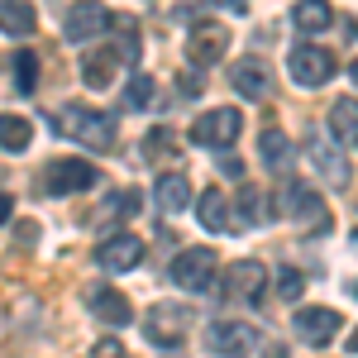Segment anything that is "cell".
I'll list each match as a JSON object with an SVG mask.
<instances>
[{"label": "cell", "mask_w": 358, "mask_h": 358, "mask_svg": "<svg viewBox=\"0 0 358 358\" xmlns=\"http://www.w3.org/2000/svg\"><path fill=\"white\" fill-rule=\"evenodd\" d=\"M57 134H72L77 143H86V148H96V153H106V148H115V120L110 110H91V106H62L57 110Z\"/></svg>", "instance_id": "obj_1"}, {"label": "cell", "mask_w": 358, "mask_h": 358, "mask_svg": "<svg viewBox=\"0 0 358 358\" xmlns=\"http://www.w3.org/2000/svg\"><path fill=\"white\" fill-rule=\"evenodd\" d=\"M192 310L177 301H158L148 306V315H143V339L148 344H158V349H177L182 339H187V330H192Z\"/></svg>", "instance_id": "obj_2"}, {"label": "cell", "mask_w": 358, "mask_h": 358, "mask_svg": "<svg viewBox=\"0 0 358 358\" xmlns=\"http://www.w3.org/2000/svg\"><path fill=\"white\" fill-rule=\"evenodd\" d=\"M215 268H220V258H215V248H187V253H177L172 258V287H182V292H210V282H215Z\"/></svg>", "instance_id": "obj_3"}, {"label": "cell", "mask_w": 358, "mask_h": 358, "mask_svg": "<svg viewBox=\"0 0 358 358\" xmlns=\"http://www.w3.org/2000/svg\"><path fill=\"white\" fill-rule=\"evenodd\" d=\"M287 72H292V82L296 86H325L334 77V53L330 48H320V43H296L292 57H287Z\"/></svg>", "instance_id": "obj_4"}, {"label": "cell", "mask_w": 358, "mask_h": 358, "mask_svg": "<svg viewBox=\"0 0 358 358\" xmlns=\"http://www.w3.org/2000/svg\"><path fill=\"white\" fill-rule=\"evenodd\" d=\"M239 129H244V115L234 106H220V110H206L192 124V143H201V148H229L239 138Z\"/></svg>", "instance_id": "obj_5"}, {"label": "cell", "mask_w": 358, "mask_h": 358, "mask_svg": "<svg viewBox=\"0 0 358 358\" xmlns=\"http://www.w3.org/2000/svg\"><path fill=\"white\" fill-rule=\"evenodd\" d=\"M96 167L86 163V158H53V163L43 167V192L48 196H67V192H86V187H96Z\"/></svg>", "instance_id": "obj_6"}, {"label": "cell", "mask_w": 358, "mask_h": 358, "mask_svg": "<svg viewBox=\"0 0 358 358\" xmlns=\"http://www.w3.org/2000/svg\"><path fill=\"white\" fill-rule=\"evenodd\" d=\"M224 53H229V29H224V20H196L192 34H187V57H192L196 67H210Z\"/></svg>", "instance_id": "obj_7"}, {"label": "cell", "mask_w": 358, "mask_h": 358, "mask_svg": "<svg viewBox=\"0 0 358 358\" xmlns=\"http://www.w3.org/2000/svg\"><path fill=\"white\" fill-rule=\"evenodd\" d=\"M206 344H210V354H224V358H248L263 339H258V330L253 325H244V320H215L210 330H206Z\"/></svg>", "instance_id": "obj_8"}, {"label": "cell", "mask_w": 358, "mask_h": 358, "mask_svg": "<svg viewBox=\"0 0 358 358\" xmlns=\"http://www.w3.org/2000/svg\"><path fill=\"white\" fill-rule=\"evenodd\" d=\"M339 310H330V306H301L296 315H292V330H296V339L301 344H310V349H325L334 334H339Z\"/></svg>", "instance_id": "obj_9"}, {"label": "cell", "mask_w": 358, "mask_h": 358, "mask_svg": "<svg viewBox=\"0 0 358 358\" xmlns=\"http://www.w3.org/2000/svg\"><path fill=\"white\" fill-rule=\"evenodd\" d=\"M110 29V10L101 5V0H77L72 10H67V20H62V34L72 38V43H86V38H96V34H106Z\"/></svg>", "instance_id": "obj_10"}, {"label": "cell", "mask_w": 358, "mask_h": 358, "mask_svg": "<svg viewBox=\"0 0 358 358\" xmlns=\"http://www.w3.org/2000/svg\"><path fill=\"white\" fill-rule=\"evenodd\" d=\"M263 282H268L263 263H253V258L229 263V268H224V296H229V301H263Z\"/></svg>", "instance_id": "obj_11"}, {"label": "cell", "mask_w": 358, "mask_h": 358, "mask_svg": "<svg viewBox=\"0 0 358 358\" xmlns=\"http://www.w3.org/2000/svg\"><path fill=\"white\" fill-rule=\"evenodd\" d=\"M96 263L106 273H129V268L143 263V239H134V234H110V239H101V248H96Z\"/></svg>", "instance_id": "obj_12"}, {"label": "cell", "mask_w": 358, "mask_h": 358, "mask_svg": "<svg viewBox=\"0 0 358 358\" xmlns=\"http://www.w3.org/2000/svg\"><path fill=\"white\" fill-rule=\"evenodd\" d=\"M86 306H91V315H96V320H106L110 330H124V325L134 320V306H129V296H124V292H110V287L91 292V296H86Z\"/></svg>", "instance_id": "obj_13"}, {"label": "cell", "mask_w": 358, "mask_h": 358, "mask_svg": "<svg viewBox=\"0 0 358 358\" xmlns=\"http://www.w3.org/2000/svg\"><path fill=\"white\" fill-rule=\"evenodd\" d=\"M229 82H234V91H239V96H248V101H263V96H268V67H263V62H253V57H244V62H234V67H229Z\"/></svg>", "instance_id": "obj_14"}, {"label": "cell", "mask_w": 358, "mask_h": 358, "mask_svg": "<svg viewBox=\"0 0 358 358\" xmlns=\"http://www.w3.org/2000/svg\"><path fill=\"white\" fill-rule=\"evenodd\" d=\"M153 201L163 206L167 215L187 210V201H192V182H187V172H163V177L153 182Z\"/></svg>", "instance_id": "obj_15"}, {"label": "cell", "mask_w": 358, "mask_h": 358, "mask_svg": "<svg viewBox=\"0 0 358 358\" xmlns=\"http://www.w3.org/2000/svg\"><path fill=\"white\" fill-rule=\"evenodd\" d=\"M282 201H287V215H292V220H306V224H325V206H320V196L310 192V187H301V182H292Z\"/></svg>", "instance_id": "obj_16"}, {"label": "cell", "mask_w": 358, "mask_h": 358, "mask_svg": "<svg viewBox=\"0 0 358 358\" xmlns=\"http://www.w3.org/2000/svg\"><path fill=\"white\" fill-rule=\"evenodd\" d=\"M196 220L206 224L210 234H220V229H229V224H234V215H229V201H224V192H220V187L201 192V206H196Z\"/></svg>", "instance_id": "obj_17"}, {"label": "cell", "mask_w": 358, "mask_h": 358, "mask_svg": "<svg viewBox=\"0 0 358 358\" xmlns=\"http://www.w3.org/2000/svg\"><path fill=\"white\" fill-rule=\"evenodd\" d=\"M0 29H5V34H15V38L34 34V29H38L34 5H29V0H0Z\"/></svg>", "instance_id": "obj_18"}, {"label": "cell", "mask_w": 358, "mask_h": 358, "mask_svg": "<svg viewBox=\"0 0 358 358\" xmlns=\"http://www.w3.org/2000/svg\"><path fill=\"white\" fill-rule=\"evenodd\" d=\"M292 24L301 29V34H320V29L334 24V5L330 0H301V5L292 10Z\"/></svg>", "instance_id": "obj_19"}, {"label": "cell", "mask_w": 358, "mask_h": 358, "mask_svg": "<svg viewBox=\"0 0 358 358\" xmlns=\"http://www.w3.org/2000/svg\"><path fill=\"white\" fill-rule=\"evenodd\" d=\"M306 148H310V163L320 167V177H330V182H349V167H344V158L325 143V134H310Z\"/></svg>", "instance_id": "obj_20"}, {"label": "cell", "mask_w": 358, "mask_h": 358, "mask_svg": "<svg viewBox=\"0 0 358 358\" xmlns=\"http://www.w3.org/2000/svg\"><path fill=\"white\" fill-rule=\"evenodd\" d=\"M115 67H120V53L115 48H101V53H86V62H82V77H86V86H110V77H115Z\"/></svg>", "instance_id": "obj_21"}, {"label": "cell", "mask_w": 358, "mask_h": 358, "mask_svg": "<svg viewBox=\"0 0 358 358\" xmlns=\"http://www.w3.org/2000/svg\"><path fill=\"white\" fill-rule=\"evenodd\" d=\"M34 143V124L20 120V115H0V148L5 153H24Z\"/></svg>", "instance_id": "obj_22"}, {"label": "cell", "mask_w": 358, "mask_h": 358, "mask_svg": "<svg viewBox=\"0 0 358 358\" xmlns=\"http://www.w3.org/2000/svg\"><path fill=\"white\" fill-rule=\"evenodd\" d=\"M330 124H334V138L354 143V134H358V101L354 96H339V106L330 110Z\"/></svg>", "instance_id": "obj_23"}, {"label": "cell", "mask_w": 358, "mask_h": 358, "mask_svg": "<svg viewBox=\"0 0 358 358\" xmlns=\"http://www.w3.org/2000/svg\"><path fill=\"white\" fill-rule=\"evenodd\" d=\"M258 153H263V167H282L292 158V138L282 134V129H263L258 138Z\"/></svg>", "instance_id": "obj_24"}, {"label": "cell", "mask_w": 358, "mask_h": 358, "mask_svg": "<svg viewBox=\"0 0 358 358\" xmlns=\"http://www.w3.org/2000/svg\"><path fill=\"white\" fill-rule=\"evenodd\" d=\"M239 224H268V196L258 192V187L239 192Z\"/></svg>", "instance_id": "obj_25"}, {"label": "cell", "mask_w": 358, "mask_h": 358, "mask_svg": "<svg viewBox=\"0 0 358 358\" xmlns=\"http://www.w3.org/2000/svg\"><path fill=\"white\" fill-rule=\"evenodd\" d=\"M34 82H38V57L24 48V53H15V91L34 96Z\"/></svg>", "instance_id": "obj_26"}, {"label": "cell", "mask_w": 358, "mask_h": 358, "mask_svg": "<svg viewBox=\"0 0 358 358\" xmlns=\"http://www.w3.org/2000/svg\"><path fill=\"white\" fill-rule=\"evenodd\" d=\"M301 292H306V277L296 273V268H282V273H277V296H282V301H296Z\"/></svg>", "instance_id": "obj_27"}, {"label": "cell", "mask_w": 358, "mask_h": 358, "mask_svg": "<svg viewBox=\"0 0 358 358\" xmlns=\"http://www.w3.org/2000/svg\"><path fill=\"white\" fill-rule=\"evenodd\" d=\"M124 106H129V110L153 106V77H134V82H129V96H124Z\"/></svg>", "instance_id": "obj_28"}, {"label": "cell", "mask_w": 358, "mask_h": 358, "mask_svg": "<svg viewBox=\"0 0 358 358\" xmlns=\"http://www.w3.org/2000/svg\"><path fill=\"white\" fill-rule=\"evenodd\" d=\"M138 201H143V192H115L106 206H115V215H134L138 210Z\"/></svg>", "instance_id": "obj_29"}, {"label": "cell", "mask_w": 358, "mask_h": 358, "mask_svg": "<svg viewBox=\"0 0 358 358\" xmlns=\"http://www.w3.org/2000/svg\"><path fill=\"white\" fill-rule=\"evenodd\" d=\"M96 358H124V349H120L115 339H101V344H96Z\"/></svg>", "instance_id": "obj_30"}, {"label": "cell", "mask_w": 358, "mask_h": 358, "mask_svg": "<svg viewBox=\"0 0 358 358\" xmlns=\"http://www.w3.org/2000/svg\"><path fill=\"white\" fill-rule=\"evenodd\" d=\"M220 172H224V177H234V182H239V177H244V163H239V158H224V163H220Z\"/></svg>", "instance_id": "obj_31"}, {"label": "cell", "mask_w": 358, "mask_h": 358, "mask_svg": "<svg viewBox=\"0 0 358 358\" xmlns=\"http://www.w3.org/2000/svg\"><path fill=\"white\" fill-rule=\"evenodd\" d=\"M10 206H15V201H10V196H5V192H0V224H5V220H10Z\"/></svg>", "instance_id": "obj_32"}, {"label": "cell", "mask_w": 358, "mask_h": 358, "mask_svg": "<svg viewBox=\"0 0 358 358\" xmlns=\"http://www.w3.org/2000/svg\"><path fill=\"white\" fill-rule=\"evenodd\" d=\"M229 5H234V10H244V0H229Z\"/></svg>", "instance_id": "obj_33"}]
</instances>
